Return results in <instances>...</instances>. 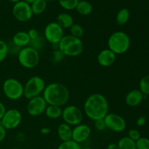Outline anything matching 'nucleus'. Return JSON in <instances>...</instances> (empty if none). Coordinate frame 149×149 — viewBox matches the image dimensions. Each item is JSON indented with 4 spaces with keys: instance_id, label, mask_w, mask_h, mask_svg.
I'll return each mask as SVG.
<instances>
[{
    "instance_id": "obj_39",
    "label": "nucleus",
    "mask_w": 149,
    "mask_h": 149,
    "mask_svg": "<svg viewBox=\"0 0 149 149\" xmlns=\"http://www.w3.org/2000/svg\"><path fill=\"white\" fill-rule=\"evenodd\" d=\"M50 132H51V129L50 128L47 127H44L41 128L40 130V133L44 135H49Z\"/></svg>"
},
{
    "instance_id": "obj_37",
    "label": "nucleus",
    "mask_w": 149,
    "mask_h": 149,
    "mask_svg": "<svg viewBox=\"0 0 149 149\" xmlns=\"http://www.w3.org/2000/svg\"><path fill=\"white\" fill-rule=\"evenodd\" d=\"M6 135H7V130L0 123V143L5 139Z\"/></svg>"
},
{
    "instance_id": "obj_22",
    "label": "nucleus",
    "mask_w": 149,
    "mask_h": 149,
    "mask_svg": "<svg viewBox=\"0 0 149 149\" xmlns=\"http://www.w3.org/2000/svg\"><path fill=\"white\" fill-rule=\"evenodd\" d=\"M33 15H39L45 11L47 7V1L45 0H35L30 4Z\"/></svg>"
},
{
    "instance_id": "obj_30",
    "label": "nucleus",
    "mask_w": 149,
    "mask_h": 149,
    "mask_svg": "<svg viewBox=\"0 0 149 149\" xmlns=\"http://www.w3.org/2000/svg\"><path fill=\"white\" fill-rule=\"evenodd\" d=\"M64 57H65V55L63 54V52H61L59 49H54L52 55H51L50 59H51V61H52L53 63L58 64V63H60L63 60Z\"/></svg>"
},
{
    "instance_id": "obj_33",
    "label": "nucleus",
    "mask_w": 149,
    "mask_h": 149,
    "mask_svg": "<svg viewBox=\"0 0 149 149\" xmlns=\"http://www.w3.org/2000/svg\"><path fill=\"white\" fill-rule=\"evenodd\" d=\"M7 49H8V54H10L12 55H17L21 48L15 45L13 42H11L10 43L7 44Z\"/></svg>"
},
{
    "instance_id": "obj_12",
    "label": "nucleus",
    "mask_w": 149,
    "mask_h": 149,
    "mask_svg": "<svg viewBox=\"0 0 149 149\" xmlns=\"http://www.w3.org/2000/svg\"><path fill=\"white\" fill-rule=\"evenodd\" d=\"M106 129L114 132H122L126 129L127 123L122 116L116 113H108L104 119Z\"/></svg>"
},
{
    "instance_id": "obj_8",
    "label": "nucleus",
    "mask_w": 149,
    "mask_h": 149,
    "mask_svg": "<svg viewBox=\"0 0 149 149\" xmlns=\"http://www.w3.org/2000/svg\"><path fill=\"white\" fill-rule=\"evenodd\" d=\"M61 117L67 125L75 127L79 124H81L83 113L79 107L74 105H69L63 109Z\"/></svg>"
},
{
    "instance_id": "obj_43",
    "label": "nucleus",
    "mask_w": 149,
    "mask_h": 149,
    "mask_svg": "<svg viewBox=\"0 0 149 149\" xmlns=\"http://www.w3.org/2000/svg\"><path fill=\"white\" fill-rule=\"evenodd\" d=\"M8 1H10V2H13L15 4V3H17L18 1H20V0H8Z\"/></svg>"
},
{
    "instance_id": "obj_27",
    "label": "nucleus",
    "mask_w": 149,
    "mask_h": 149,
    "mask_svg": "<svg viewBox=\"0 0 149 149\" xmlns=\"http://www.w3.org/2000/svg\"><path fill=\"white\" fill-rule=\"evenodd\" d=\"M79 0H58L60 6L65 10H73L76 8Z\"/></svg>"
},
{
    "instance_id": "obj_15",
    "label": "nucleus",
    "mask_w": 149,
    "mask_h": 149,
    "mask_svg": "<svg viewBox=\"0 0 149 149\" xmlns=\"http://www.w3.org/2000/svg\"><path fill=\"white\" fill-rule=\"evenodd\" d=\"M116 59V55L109 48L100 51L97 56V63L103 67L111 66L115 63Z\"/></svg>"
},
{
    "instance_id": "obj_29",
    "label": "nucleus",
    "mask_w": 149,
    "mask_h": 149,
    "mask_svg": "<svg viewBox=\"0 0 149 149\" xmlns=\"http://www.w3.org/2000/svg\"><path fill=\"white\" fill-rule=\"evenodd\" d=\"M58 149H81V148L80 146V144L71 140V141L61 143L58 147Z\"/></svg>"
},
{
    "instance_id": "obj_3",
    "label": "nucleus",
    "mask_w": 149,
    "mask_h": 149,
    "mask_svg": "<svg viewBox=\"0 0 149 149\" xmlns=\"http://www.w3.org/2000/svg\"><path fill=\"white\" fill-rule=\"evenodd\" d=\"M58 48L65 56L77 57L82 53L84 45L81 39L71 34L64 35L58 43Z\"/></svg>"
},
{
    "instance_id": "obj_23",
    "label": "nucleus",
    "mask_w": 149,
    "mask_h": 149,
    "mask_svg": "<svg viewBox=\"0 0 149 149\" xmlns=\"http://www.w3.org/2000/svg\"><path fill=\"white\" fill-rule=\"evenodd\" d=\"M130 17V13L128 9L122 8L119 10L116 16V22L119 26L126 24Z\"/></svg>"
},
{
    "instance_id": "obj_13",
    "label": "nucleus",
    "mask_w": 149,
    "mask_h": 149,
    "mask_svg": "<svg viewBox=\"0 0 149 149\" xmlns=\"http://www.w3.org/2000/svg\"><path fill=\"white\" fill-rule=\"evenodd\" d=\"M29 100L26 110L30 116H38L45 113L47 104L42 96H37Z\"/></svg>"
},
{
    "instance_id": "obj_19",
    "label": "nucleus",
    "mask_w": 149,
    "mask_h": 149,
    "mask_svg": "<svg viewBox=\"0 0 149 149\" xmlns=\"http://www.w3.org/2000/svg\"><path fill=\"white\" fill-rule=\"evenodd\" d=\"M56 23L62 28L63 29H68L72 26L74 23V18L70 14L66 13H60L57 16Z\"/></svg>"
},
{
    "instance_id": "obj_36",
    "label": "nucleus",
    "mask_w": 149,
    "mask_h": 149,
    "mask_svg": "<svg viewBox=\"0 0 149 149\" xmlns=\"http://www.w3.org/2000/svg\"><path fill=\"white\" fill-rule=\"evenodd\" d=\"M27 33H28V35H29V38H30L31 40V39H36V38H37L38 36H39L38 31L35 29H29V31H28Z\"/></svg>"
},
{
    "instance_id": "obj_6",
    "label": "nucleus",
    "mask_w": 149,
    "mask_h": 149,
    "mask_svg": "<svg viewBox=\"0 0 149 149\" xmlns=\"http://www.w3.org/2000/svg\"><path fill=\"white\" fill-rule=\"evenodd\" d=\"M46 84L42 77L33 76L23 86V96L28 100L39 96L45 90Z\"/></svg>"
},
{
    "instance_id": "obj_34",
    "label": "nucleus",
    "mask_w": 149,
    "mask_h": 149,
    "mask_svg": "<svg viewBox=\"0 0 149 149\" xmlns=\"http://www.w3.org/2000/svg\"><path fill=\"white\" fill-rule=\"evenodd\" d=\"M128 138H130L131 140L134 141L135 142H136L137 141L140 139L141 138V133H140L139 131L136 129H131L130 130L129 132H128Z\"/></svg>"
},
{
    "instance_id": "obj_1",
    "label": "nucleus",
    "mask_w": 149,
    "mask_h": 149,
    "mask_svg": "<svg viewBox=\"0 0 149 149\" xmlns=\"http://www.w3.org/2000/svg\"><path fill=\"white\" fill-rule=\"evenodd\" d=\"M109 104L107 98L100 93H93L87 97L84 103L86 116L93 121L104 119L109 113Z\"/></svg>"
},
{
    "instance_id": "obj_28",
    "label": "nucleus",
    "mask_w": 149,
    "mask_h": 149,
    "mask_svg": "<svg viewBox=\"0 0 149 149\" xmlns=\"http://www.w3.org/2000/svg\"><path fill=\"white\" fill-rule=\"evenodd\" d=\"M139 90L144 95H149V74L141 79L139 83Z\"/></svg>"
},
{
    "instance_id": "obj_20",
    "label": "nucleus",
    "mask_w": 149,
    "mask_h": 149,
    "mask_svg": "<svg viewBox=\"0 0 149 149\" xmlns=\"http://www.w3.org/2000/svg\"><path fill=\"white\" fill-rule=\"evenodd\" d=\"M75 10L81 15H88L93 12V5L91 3L86 0H79Z\"/></svg>"
},
{
    "instance_id": "obj_31",
    "label": "nucleus",
    "mask_w": 149,
    "mask_h": 149,
    "mask_svg": "<svg viewBox=\"0 0 149 149\" xmlns=\"http://www.w3.org/2000/svg\"><path fill=\"white\" fill-rule=\"evenodd\" d=\"M8 55L7 43L0 39V63L3 62Z\"/></svg>"
},
{
    "instance_id": "obj_47",
    "label": "nucleus",
    "mask_w": 149,
    "mask_h": 149,
    "mask_svg": "<svg viewBox=\"0 0 149 149\" xmlns=\"http://www.w3.org/2000/svg\"><path fill=\"white\" fill-rule=\"evenodd\" d=\"M0 1H1V0H0Z\"/></svg>"
},
{
    "instance_id": "obj_25",
    "label": "nucleus",
    "mask_w": 149,
    "mask_h": 149,
    "mask_svg": "<svg viewBox=\"0 0 149 149\" xmlns=\"http://www.w3.org/2000/svg\"><path fill=\"white\" fill-rule=\"evenodd\" d=\"M45 38L41 36H39L36 39H31L30 41V43H29V46L33 48V49H36L38 52H39V50H41L43 48L44 45H45Z\"/></svg>"
},
{
    "instance_id": "obj_17",
    "label": "nucleus",
    "mask_w": 149,
    "mask_h": 149,
    "mask_svg": "<svg viewBox=\"0 0 149 149\" xmlns=\"http://www.w3.org/2000/svg\"><path fill=\"white\" fill-rule=\"evenodd\" d=\"M30 41V38H29V35H28L27 32L26 31L16 32L13 35V39H12V42L20 48L29 46Z\"/></svg>"
},
{
    "instance_id": "obj_18",
    "label": "nucleus",
    "mask_w": 149,
    "mask_h": 149,
    "mask_svg": "<svg viewBox=\"0 0 149 149\" xmlns=\"http://www.w3.org/2000/svg\"><path fill=\"white\" fill-rule=\"evenodd\" d=\"M57 132H58V137L62 142L71 141L72 139V128L65 122L59 125Z\"/></svg>"
},
{
    "instance_id": "obj_32",
    "label": "nucleus",
    "mask_w": 149,
    "mask_h": 149,
    "mask_svg": "<svg viewBox=\"0 0 149 149\" xmlns=\"http://www.w3.org/2000/svg\"><path fill=\"white\" fill-rule=\"evenodd\" d=\"M136 149H149V139L141 137L138 141L135 142Z\"/></svg>"
},
{
    "instance_id": "obj_9",
    "label": "nucleus",
    "mask_w": 149,
    "mask_h": 149,
    "mask_svg": "<svg viewBox=\"0 0 149 149\" xmlns=\"http://www.w3.org/2000/svg\"><path fill=\"white\" fill-rule=\"evenodd\" d=\"M22 119L23 117L20 111L16 109H11L6 111L0 120V123L6 130H14L20 125Z\"/></svg>"
},
{
    "instance_id": "obj_42",
    "label": "nucleus",
    "mask_w": 149,
    "mask_h": 149,
    "mask_svg": "<svg viewBox=\"0 0 149 149\" xmlns=\"http://www.w3.org/2000/svg\"><path fill=\"white\" fill-rule=\"evenodd\" d=\"M23 1H24L25 2L28 3V4H32V3H33L35 0H23Z\"/></svg>"
},
{
    "instance_id": "obj_11",
    "label": "nucleus",
    "mask_w": 149,
    "mask_h": 149,
    "mask_svg": "<svg viewBox=\"0 0 149 149\" xmlns=\"http://www.w3.org/2000/svg\"><path fill=\"white\" fill-rule=\"evenodd\" d=\"M13 15L16 20L22 23L30 20L33 15L30 4L23 0L15 3L13 7Z\"/></svg>"
},
{
    "instance_id": "obj_14",
    "label": "nucleus",
    "mask_w": 149,
    "mask_h": 149,
    "mask_svg": "<svg viewBox=\"0 0 149 149\" xmlns=\"http://www.w3.org/2000/svg\"><path fill=\"white\" fill-rule=\"evenodd\" d=\"M91 128L84 124H79L72 129V141L80 144L84 143L91 135Z\"/></svg>"
},
{
    "instance_id": "obj_10",
    "label": "nucleus",
    "mask_w": 149,
    "mask_h": 149,
    "mask_svg": "<svg viewBox=\"0 0 149 149\" xmlns=\"http://www.w3.org/2000/svg\"><path fill=\"white\" fill-rule=\"evenodd\" d=\"M45 40L52 45L58 44L64 36L63 29L56 23L51 22L45 26L44 31Z\"/></svg>"
},
{
    "instance_id": "obj_44",
    "label": "nucleus",
    "mask_w": 149,
    "mask_h": 149,
    "mask_svg": "<svg viewBox=\"0 0 149 149\" xmlns=\"http://www.w3.org/2000/svg\"><path fill=\"white\" fill-rule=\"evenodd\" d=\"M81 149H92L91 148H89V147H86V148H83Z\"/></svg>"
},
{
    "instance_id": "obj_40",
    "label": "nucleus",
    "mask_w": 149,
    "mask_h": 149,
    "mask_svg": "<svg viewBox=\"0 0 149 149\" xmlns=\"http://www.w3.org/2000/svg\"><path fill=\"white\" fill-rule=\"evenodd\" d=\"M6 111L7 110H6V108L5 106H4V105L0 101V120H1V118H2L3 116L4 115Z\"/></svg>"
},
{
    "instance_id": "obj_45",
    "label": "nucleus",
    "mask_w": 149,
    "mask_h": 149,
    "mask_svg": "<svg viewBox=\"0 0 149 149\" xmlns=\"http://www.w3.org/2000/svg\"><path fill=\"white\" fill-rule=\"evenodd\" d=\"M45 1H53V0H45Z\"/></svg>"
},
{
    "instance_id": "obj_24",
    "label": "nucleus",
    "mask_w": 149,
    "mask_h": 149,
    "mask_svg": "<svg viewBox=\"0 0 149 149\" xmlns=\"http://www.w3.org/2000/svg\"><path fill=\"white\" fill-rule=\"evenodd\" d=\"M119 149H136V143L127 136L121 138L117 143Z\"/></svg>"
},
{
    "instance_id": "obj_16",
    "label": "nucleus",
    "mask_w": 149,
    "mask_h": 149,
    "mask_svg": "<svg viewBox=\"0 0 149 149\" xmlns=\"http://www.w3.org/2000/svg\"><path fill=\"white\" fill-rule=\"evenodd\" d=\"M145 97L140 90H130L125 97V103L130 107H136L141 104Z\"/></svg>"
},
{
    "instance_id": "obj_26",
    "label": "nucleus",
    "mask_w": 149,
    "mask_h": 149,
    "mask_svg": "<svg viewBox=\"0 0 149 149\" xmlns=\"http://www.w3.org/2000/svg\"><path fill=\"white\" fill-rule=\"evenodd\" d=\"M70 33L71 36L76 38L81 39L84 33V30L81 26L77 23H74L71 28H70Z\"/></svg>"
},
{
    "instance_id": "obj_7",
    "label": "nucleus",
    "mask_w": 149,
    "mask_h": 149,
    "mask_svg": "<svg viewBox=\"0 0 149 149\" xmlns=\"http://www.w3.org/2000/svg\"><path fill=\"white\" fill-rule=\"evenodd\" d=\"M3 93L8 99L17 100L23 96V85L19 80L9 78L3 83Z\"/></svg>"
},
{
    "instance_id": "obj_38",
    "label": "nucleus",
    "mask_w": 149,
    "mask_h": 149,
    "mask_svg": "<svg viewBox=\"0 0 149 149\" xmlns=\"http://www.w3.org/2000/svg\"><path fill=\"white\" fill-rule=\"evenodd\" d=\"M146 117L144 116H140L136 121V125L139 127H142L144 125L146 124Z\"/></svg>"
},
{
    "instance_id": "obj_41",
    "label": "nucleus",
    "mask_w": 149,
    "mask_h": 149,
    "mask_svg": "<svg viewBox=\"0 0 149 149\" xmlns=\"http://www.w3.org/2000/svg\"><path fill=\"white\" fill-rule=\"evenodd\" d=\"M106 149H119V148H118L117 144L114 143H110L109 145H108Z\"/></svg>"
},
{
    "instance_id": "obj_5",
    "label": "nucleus",
    "mask_w": 149,
    "mask_h": 149,
    "mask_svg": "<svg viewBox=\"0 0 149 149\" xmlns=\"http://www.w3.org/2000/svg\"><path fill=\"white\" fill-rule=\"evenodd\" d=\"M17 60L23 68L31 69L39 64L40 61L39 52L31 47H25L20 49L17 55Z\"/></svg>"
},
{
    "instance_id": "obj_2",
    "label": "nucleus",
    "mask_w": 149,
    "mask_h": 149,
    "mask_svg": "<svg viewBox=\"0 0 149 149\" xmlns=\"http://www.w3.org/2000/svg\"><path fill=\"white\" fill-rule=\"evenodd\" d=\"M42 97L47 105L61 106H65L70 98L68 89L59 82H52L45 87Z\"/></svg>"
},
{
    "instance_id": "obj_46",
    "label": "nucleus",
    "mask_w": 149,
    "mask_h": 149,
    "mask_svg": "<svg viewBox=\"0 0 149 149\" xmlns=\"http://www.w3.org/2000/svg\"><path fill=\"white\" fill-rule=\"evenodd\" d=\"M13 149H20V148H13Z\"/></svg>"
},
{
    "instance_id": "obj_21",
    "label": "nucleus",
    "mask_w": 149,
    "mask_h": 149,
    "mask_svg": "<svg viewBox=\"0 0 149 149\" xmlns=\"http://www.w3.org/2000/svg\"><path fill=\"white\" fill-rule=\"evenodd\" d=\"M63 110L61 107L53 105H47L45 109V115L47 118L51 119H59L62 116Z\"/></svg>"
},
{
    "instance_id": "obj_35",
    "label": "nucleus",
    "mask_w": 149,
    "mask_h": 149,
    "mask_svg": "<svg viewBox=\"0 0 149 149\" xmlns=\"http://www.w3.org/2000/svg\"><path fill=\"white\" fill-rule=\"evenodd\" d=\"M94 127L97 131L105 130L106 129V127L104 119H97V120L94 121Z\"/></svg>"
},
{
    "instance_id": "obj_4",
    "label": "nucleus",
    "mask_w": 149,
    "mask_h": 149,
    "mask_svg": "<svg viewBox=\"0 0 149 149\" xmlns=\"http://www.w3.org/2000/svg\"><path fill=\"white\" fill-rule=\"evenodd\" d=\"M108 47L115 55L126 53L130 47V39L127 33L118 31L112 33L108 39Z\"/></svg>"
}]
</instances>
